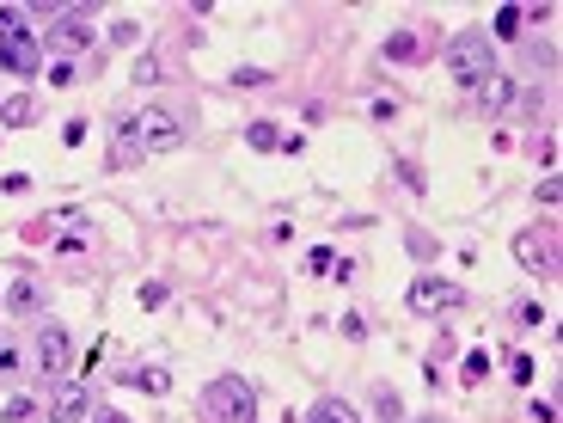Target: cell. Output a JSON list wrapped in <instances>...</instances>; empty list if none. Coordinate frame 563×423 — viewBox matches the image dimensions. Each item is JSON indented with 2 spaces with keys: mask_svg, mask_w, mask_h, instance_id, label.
I'll list each match as a JSON object with an SVG mask.
<instances>
[{
  "mask_svg": "<svg viewBox=\"0 0 563 423\" xmlns=\"http://www.w3.org/2000/svg\"><path fill=\"white\" fill-rule=\"evenodd\" d=\"M202 417L209 423H258V393H251L239 374H215L202 387Z\"/></svg>",
  "mask_w": 563,
  "mask_h": 423,
  "instance_id": "cell-1",
  "label": "cell"
},
{
  "mask_svg": "<svg viewBox=\"0 0 563 423\" xmlns=\"http://www.w3.org/2000/svg\"><path fill=\"white\" fill-rule=\"evenodd\" d=\"M123 381H129V387H141V393H153V399H160V393L172 387V381H166V374H160V368H129V374H123Z\"/></svg>",
  "mask_w": 563,
  "mask_h": 423,
  "instance_id": "cell-14",
  "label": "cell"
},
{
  "mask_svg": "<svg viewBox=\"0 0 563 423\" xmlns=\"http://www.w3.org/2000/svg\"><path fill=\"white\" fill-rule=\"evenodd\" d=\"M49 43H56V50H92V43H98V31H92L80 13H62L56 25H49Z\"/></svg>",
  "mask_w": 563,
  "mask_h": 423,
  "instance_id": "cell-10",
  "label": "cell"
},
{
  "mask_svg": "<svg viewBox=\"0 0 563 423\" xmlns=\"http://www.w3.org/2000/svg\"><path fill=\"white\" fill-rule=\"evenodd\" d=\"M7 313L13 319H43V282L37 276H13L7 282Z\"/></svg>",
  "mask_w": 563,
  "mask_h": 423,
  "instance_id": "cell-9",
  "label": "cell"
},
{
  "mask_svg": "<svg viewBox=\"0 0 563 423\" xmlns=\"http://www.w3.org/2000/svg\"><path fill=\"white\" fill-rule=\"evenodd\" d=\"M343 338H368V319L362 313H343Z\"/></svg>",
  "mask_w": 563,
  "mask_h": 423,
  "instance_id": "cell-27",
  "label": "cell"
},
{
  "mask_svg": "<svg viewBox=\"0 0 563 423\" xmlns=\"http://www.w3.org/2000/svg\"><path fill=\"white\" fill-rule=\"evenodd\" d=\"M300 423H362V411H355L349 399H319V405L306 411Z\"/></svg>",
  "mask_w": 563,
  "mask_h": 423,
  "instance_id": "cell-12",
  "label": "cell"
},
{
  "mask_svg": "<svg viewBox=\"0 0 563 423\" xmlns=\"http://www.w3.org/2000/svg\"><path fill=\"white\" fill-rule=\"evenodd\" d=\"M0 417H7V423H43V411H37L31 399H13L7 411H0Z\"/></svg>",
  "mask_w": 563,
  "mask_h": 423,
  "instance_id": "cell-20",
  "label": "cell"
},
{
  "mask_svg": "<svg viewBox=\"0 0 563 423\" xmlns=\"http://www.w3.org/2000/svg\"><path fill=\"white\" fill-rule=\"evenodd\" d=\"M135 80H141V86L160 80V56H141V62H135Z\"/></svg>",
  "mask_w": 563,
  "mask_h": 423,
  "instance_id": "cell-26",
  "label": "cell"
},
{
  "mask_svg": "<svg viewBox=\"0 0 563 423\" xmlns=\"http://www.w3.org/2000/svg\"><path fill=\"white\" fill-rule=\"evenodd\" d=\"M386 56H392V62H411V56H423V37H417V31L392 37V43H386Z\"/></svg>",
  "mask_w": 563,
  "mask_h": 423,
  "instance_id": "cell-16",
  "label": "cell"
},
{
  "mask_svg": "<svg viewBox=\"0 0 563 423\" xmlns=\"http://www.w3.org/2000/svg\"><path fill=\"white\" fill-rule=\"evenodd\" d=\"M411 307L417 313H453V307H466V289H459V282H441V276H417Z\"/></svg>",
  "mask_w": 563,
  "mask_h": 423,
  "instance_id": "cell-4",
  "label": "cell"
},
{
  "mask_svg": "<svg viewBox=\"0 0 563 423\" xmlns=\"http://www.w3.org/2000/svg\"><path fill=\"white\" fill-rule=\"evenodd\" d=\"M68 356H74V344H68L62 325H56V319L37 325V368H43V374H68Z\"/></svg>",
  "mask_w": 563,
  "mask_h": 423,
  "instance_id": "cell-8",
  "label": "cell"
},
{
  "mask_svg": "<svg viewBox=\"0 0 563 423\" xmlns=\"http://www.w3.org/2000/svg\"><path fill=\"white\" fill-rule=\"evenodd\" d=\"M92 417V393L80 381H56V393H49V423H86Z\"/></svg>",
  "mask_w": 563,
  "mask_h": 423,
  "instance_id": "cell-7",
  "label": "cell"
},
{
  "mask_svg": "<svg viewBox=\"0 0 563 423\" xmlns=\"http://www.w3.org/2000/svg\"><path fill=\"white\" fill-rule=\"evenodd\" d=\"M472 92H478V105H484V111H502L508 99H515V80H508V74L496 68V74H484V80H478Z\"/></svg>",
  "mask_w": 563,
  "mask_h": 423,
  "instance_id": "cell-11",
  "label": "cell"
},
{
  "mask_svg": "<svg viewBox=\"0 0 563 423\" xmlns=\"http://www.w3.org/2000/svg\"><path fill=\"white\" fill-rule=\"evenodd\" d=\"M484 374H490V356H484V350H472L466 362H459V381H472V387H478Z\"/></svg>",
  "mask_w": 563,
  "mask_h": 423,
  "instance_id": "cell-19",
  "label": "cell"
},
{
  "mask_svg": "<svg viewBox=\"0 0 563 423\" xmlns=\"http://www.w3.org/2000/svg\"><path fill=\"white\" fill-rule=\"evenodd\" d=\"M233 80H239V86H270V74H264V68H239Z\"/></svg>",
  "mask_w": 563,
  "mask_h": 423,
  "instance_id": "cell-29",
  "label": "cell"
},
{
  "mask_svg": "<svg viewBox=\"0 0 563 423\" xmlns=\"http://www.w3.org/2000/svg\"><path fill=\"white\" fill-rule=\"evenodd\" d=\"M374 411H380L386 423H398V417H404V399H398V393H380V399H374Z\"/></svg>",
  "mask_w": 563,
  "mask_h": 423,
  "instance_id": "cell-21",
  "label": "cell"
},
{
  "mask_svg": "<svg viewBox=\"0 0 563 423\" xmlns=\"http://www.w3.org/2000/svg\"><path fill=\"white\" fill-rule=\"evenodd\" d=\"M245 141H251V148H264V154H276V148H282L288 135H282L276 123H251V129H245Z\"/></svg>",
  "mask_w": 563,
  "mask_h": 423,
  "instance_id": "cell-15",
  "label": "cell"
},
{
  "mask_svg": "<svg viewBox=\"0 0 563 423\" xmlns=\"http://www.w3.org/2000/svg\"><path fill=\"white\" fill-rule=\"evenodd\" d=\"M441 62H447V74H453L459 86H478L484 74H496V50H490L484 31H459L447 50H441Z\"/></svg>",
  "mask_w": 563,
  "mask_h": 423,
  "instance_id": "cell-2",
  "label": "cell"
},
{
  "mask_svg": "<svg viewBox=\"0 0 563 423\" xmlns=\"http://www.w3.org/2000/svg\"><path fill=\"white\" fill-rule=\"evenodd\" d=\"M0 68L19 74V80L43 74V43H37V31H25V37H13V43H0Z\"/></svg>",
  "mask_w": 563,
  "mask_h": 423,
  "instance_id": "cell-6",
  "label": "cell"
},
{
  "mask_svg": "<svg viewBox=\"0 0 563 423\" xmlns=\"http://www.w3.org/2000/svg\"><path fill=\"white\" fill-rule=\"evenodd\" d=\"M123 129H129V148L123 154H172L178 141H184V129H178L172 111H135Z\"/></svg>",
  "mask_w": 563,
  "mask_h": 423,
  "instance_id": "cell-3",
  "label": "cell"
},
{
  "mask_svg": "<svg viewBox=\"0 0 563 423\" xmlns=\"http://www.w3.org/2000/svg\"><path fill=\"white\" fill-rule=\"evenodd\" d=\"M86 423H129L123 411H98V417H86Z\"/></svg>",
  "mask_w": 563,
  "mask_h": 423,
  "instance_id": "cell-31",
  "label": "cell"
},
{
  "mask_svg": "<svg viewBox=\"0 0 563 423\" xmlns=\"http://www.w3.org/2000/svg\"><path fill=\"white\" fill-rule=\"evenodd\" d=\"M429 423H441V417H429Z\"/></svg>",
  "mask_w": 563,
  "mask_h": 423,
  "instance_id": "cell-32",
  "label": "cell"
},
{
  "mask_svg": "<svg viewBox=\"0 0 563 423\" xmlns=\"http://www.w3.org/2000/svg\"><path fill=\"white\" fill-rule=\"evenodd\" d=\"M31 25H25V13L19 7H0V43H13V37H25Z\"/></svg>",
  "mask_w": 563,
  "mask_h": 423,
  "instance_id": "cell-18",
  "label": "cell"
},
{
  "mask_svg": "<svg viewBox=\"0 0 563 423\" xmlns=\"http://www.w3.org/2000/svg\"><path fill=\"white\" fill-rule=\"evenodd\" d=\"M557 197H563V184L557 178H539V209H557Z\"/></svg>",
  "mask_w": 563,
  "mask_h": 423,
  "instance_id": "cell-24",
  "label": "cell"
},
{
  "mask_svg": "<svg viewBox=\"0 0 563 423\" xmlns=\"http://www.w3.org/2000/svg\"><path fill=\"white\" fill-rule=\"evenodd\" d=\"M508 368H515V381H521V387L539 381V374H533V356H508Z\"/></svg>",
  "mask_w": 563,
  "mask_h": 423,
  "instance_id": "cell-23",
  "label": "cell"
},
{
  "mask_svg": "<svg viewBox=\"0 0 563 423\" xmlns=\"http://www.w3.org/2000/svg\"><path fill=\"white\" fill-rule=\"evenodd\" d=\"M74 80H80L74 62H49V86H74Z\"/></svg>",
  "mask_w": 563,
  "mask_h": 423,
  "instance_id": "cell-22",
  "label": "cell"
},
{
  "mask_svg": "<svg viewBox=\"0 0 563 423\" xmlns=\"http://www.w3.org/2000/svg\"><path fill=\"white\" fill-rule=\"evenodd\" d=\"M31 117H37V99H31V92H19V99L0 105V123H7V129H25Z\"/></svg>",
  "mask_w": 563,
  "mask_h": 423,
  "instance_id": "cell-13",
  "label": "cell"
},
{
  "mask_svg": "<svg viewBox=\"0 0 563 423\" xmlns=\"http://www.w3.org/2000/svg\"><path fill=\"white\" fill-rule=\"evenodd\" d=\"M515 319H521V325H545V313H539V301H521V307H515Z\"/></svg>",
  "mask_w": 563,
  "mask_h": 423,
  "instance_id": "cell-28",
  "label": "cell"
},
{
  "mask_svg": "<svg viewBox=\"0 0 563 423\" xmlns=\"http://www.w3.org/2000/svg\"><path fill=\"white\" fill-rule=\"evenodd\" d=\"M515 264L527 270V276H551L557 270V246H551V233H515Z\"/></svg>",
  "mask_w": 563,
  "mask_h": 423,
  "instance_id": "cell-5",
  "label": "cell"
},
{
  "mask_svg": "<svg viewBox=\"0 0 563 423\" xmlns=\"http://www.w3.org/2000/svg\"><path fill=\"white\" fill-rule=\"evenodd\" d=\"M331 264H337V252H331V246H319L313 258H306V270H319V276H331Z\"/></svg>",
  "mask_w": 563,
  "mask_h": 423,
  "instance_id": "cell-25",
  "label": "cell"
},
{
  "mask_svg": "<svg viewBox=\"0 0 563 423\" xmlns=\"http://www.w3.org/2000/svg\"><path fill=\"white\" fill-rule=\"evenodd\" d=\"M0 374H19V350L13 344H0Z\"/></svg>",
  "mask_w": 563,
  "mask_h": 423,
  "instance_id": "cell-30",
  "label": "cell"
},
{
  "mask_svg": "<svg viewBox=\"0 0 563 423\" xmlns=\"http://www.w3.org/2000/svg\"><path fill=\"white\" fill-rule=\"evenodd\" d=\"M521 25H527L521 7H502V13H496V31H484V37H521Z\"/></svg>",
  "mask_w": 563,
  "mask_h": 423,
  "instance_id": "cell-17",
  "label": "cell"
}]
</instances>
